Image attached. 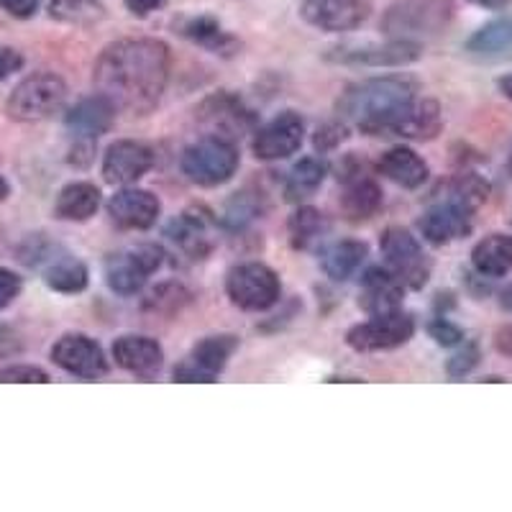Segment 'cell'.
<instances>
[{
	"label": "cell",
	"mask_w": 512,
	"mask_h": 512,
	"mask_svg": "<svg viewBox=\"0 0 512 512\" xmlns=\"http://www.w3.org/2000/svg\"><path fill=\"white\" fill-rule=\"evenodd\" d=\"M95 88L116 111H154L169 82V47L157 39H121L105 47L93 70Z\"/></svg>",
	"instance_id": "6da1fadb"
},
{
	"label": "cell",
	"mask_w": 512,
	"mask_h": 512,
	"mask_svg": "<svg viewBox=\"0 0 512 512\" xmlns=\"http://www.w3.org/2000/svg\"><path fill=\"white\" fill-rule=\"evenodd\" d=\"M415 82L408 77H372L356 82L338 100V116L361 134L395 136L397 123L415 103Z\"/></svg>",
	"instance_id": "7a4b0ae2"
},
{
	"label": "cell",
	"mask_w": 512,
	"mask_h": 512,
	"mask_svg": "<svg viewBox=\"0 0 512 512\" xmlns=\"http://www.w3.org/2000/svg\"><path fill=\"white\" fill-rule=\"evenodd\" d=\"M64 100H67V85L62 77L52 72H36L13 88L6 111L13 121L21 123L47 121L54 113L62 111Z\"/></svg>",
	"instance_id": "3957f363"
},
{
	"label": "cell",
	"mask_w": 512,
	"mask_h": 512,
	"mask_svg": "<svg viewBox=\"0 0 512 512\" xmlns=\"http://www.w3.org/2000/svg\"><path fill=\"white\" fill-rule=\"evenodd\" d=\"M236 169H239V152L223 136H205L187 146L182 154V172L195 185H223L236 175Z\"/></svg>",
	"instance_id": "277c9868"
},
{
	"label": "cell",
	"mask_w": 512,
	"mask_h": 512,
	"mask_svg": "<svg viewBox=\"0 0 512 512\" xmlns=\"http://www.w3.org/2000/svg\"><path fill=\"white\" fill-rule=\"evenodd\" d=\"M226 292L233 305L249 313H262L280 300V277L262 262H246L228 272Z\"/></svg>",
	"instance_id": "5b68a950"
},
{
	"label": "cell",
	"mask_w": 512,
	"mask_h": 512,
	"mask_svg": "<svg viewBox=\"0 0 512 512\" xmlns=\"http://www.w3.org/2000/svg\"><path fill=\"white\" fill-rule=\"evenodd\" d=\"M382 254L387 269L395 274L397 280L410 290H420L431 277V262L423 254V246L418 244L413 233L405 228H387L382 236Z\"/></svg>",
	"instance_id": "8992f818"
},
{
	"label": "cell",
	"mask_w": 512,
	"mask_h": 512,
	"mask_svg": "<svg viewBox=\"0 0 512 512\" xmlns=\"http://www.w3.org/2000/svg\"><path fill=\"white\" fill-rule=\"evenodd\" d=\"M164 254L159 246L154 244H139L131 246L126 251H118L105 264V280L108 287L118 295H136L146 280L162 267Z\"/></svg>",
	"instance_id": "52a82bcc"
},
{
	"label": "cell",
	"mask_w": 512,
	"mask_h": 512,
	"mask_svg": "<svg viewBox=\"0 0 512 512\" xmlns=\"http://www.w3.org/2000/svg\"><path fill=\"white\" fill-rule=\"evenodd\" d=\"M415 333L413 315L402 313V310H392L384 315H372V320L359 323L346 333V344L354 351H390L397 346L408 344Z\"/></svg>",
	"instance_id": "ba28073f"
},
{
	"label": "cell",
	"mask_w": 512,
	"mask_h": 512,
	"mask_svg": "<svg viewBox=\"0 0 512 512\" xmlns=\"http://www.w3.org/2000/svg\"><path fill=\"white\" fill-rule=\"evenodd\" d=\"M474 210L477 208L472 203L448 195L443 203L425 210V216L420 218V233L433 246H446L456 239H464L474 228Z\"/></svg>",
	"instance_id": "9c48e42d"
},
{
	"label": "cell",
	"mask_w": 512,
	"mask_h": 512,
	"mask_svg": "<svg viewBox=\"0 0 512 512\" xmlns=\"http://www.w3.org/2000/svg\"><path fill=\"white\" fill-rule=\"evenodd\" d=\"M52 361L80 379H98L108 372L103 349L82 333H67L52 346Z\"/></svg>",
	"instance_id": "30bf717a"
},
{
	"label": "cell",
	"mask_w": 512,
	"mask_h": 512,
	"mask_svg": "<svg viewBox=\"0 0 512 512\" xmlns=\"http://www.w3.org/2000/svg\"><path fill=\"white\" fill-rule=\"evenodd\" d=\"M233 351H236V338L233 336L203 338L192 349L190 359L182 361L175 369V382H216L218 374L226 369Z\"/></svg>",
	"instance_id": "8fae6325"
},
{
	"label": "cell",
	"mask_w": 512,
	"mask_h": 512,
	"mask_svg": "<svg viewBox=\"0 0 512 512\" xmlns=\"http://www.w3.org/2000/svg\"><path fill=\"white\" fill-rule=\"evenodd\" d=\"M305 139V123L297 113L285 111L262 126L254 136V154L264 162H277L295 154Z\"/></svg>",
	"instance_id": "7c38bea8"
},
{
	"label": "cell",
	"mask_w": 512,
	"mask_h": 512,
	"mask_svg": "<svg viewBox=\"0 0 512 512\" xmlns=\"http://www.w3.org/2000/svg\"><path fill=\"white\" fill-rule=\"evenodd\" d=\"M372 0H305L303 18L320 31H351L367 21Z\"/></svg>",
	"instance_id": "4fadbf2b"
},
{
	"label": "cell",
	"mask_w": 512,
	"mask_h": 512,
	"mask_svg": "<svg viewBox=\"0 0 512 512\" xmlns=\"http://www.w3.org/2000/svg\"><path fill=\"white\" fill-rule=\"evenodd\" d=\"M423 49L410 39H395L387 44H364V47H338L328 59L341 64H364V67H402L420 59Z\"/></svg>",
	"instance_id": "5bb4252c"
},
{
	"label": "cell",
	"mask_w": 512,
	"mask_h": 512,
	"mask_svg": "<svg viewBox=\"0 0 512 512\" xmlns=\"http://www.w3.org/2000/svg\"><path fill=\"white\" fill-rule=\"evenodd\" d=\"M154 167V152L141 141H116L103 157V177L111 185H134Z\"/></svg>",
	"instance_id": "9a60e30c"
},
{
	"label": "cell",
	"mask_w": 512,
	"mask_h": 512,
	"mask_svg": "<svg viewBox=\"0 0 512 512\" xmlns=\"http://www.w3.org/2000/svg\"><path fill=\"white\" fill-rule=\"evenodd\" d=\"M108 213L121 228L144 231V228H152L157 223L162 203L149 190H131L128 187V190L113 195L111 203H108Z\"/></svg>",
	"instance_id": "2e32d148"
},
{
	"label": "cell",
	"mask_w": 512,
	"mask_h": 512,
	"mask_svg": "<svg viewBox=\"0 0 512 512\" xmlns=\"http://www.w3.org/2000/svg\"><path fill=\"white\" fill-rule=\"evenodd\" d=\"M402 295H405V285L387 267H372L361 277L359 305L369 315H384L392 313V310H400Z\"/></svg>",
	"instance_id": "e0dca14e"
},
{
	"label": "cell",
	"mask_w": 512,
	"mask_h": 512,
	"mask_svg": "<svg viewBox=\"0 0 512 512\" xmlns=\"http://www.w3.org/2000/svg\"><path fill=\"white\" fill-rule=\"evenodd\" d=\"M113 118H116V105L105 95H90V98H82L80 103L67 113L64 123L70 128L72 134L80 141H95L98 136L108 134L113 126Z\"/></svg>",
	"instance_id": "ac0fdd59"
},
{
	"label": "cell",
	"mask_w": 512,
	"mask_h": 512,
	"mask_svg": "<svg viewBox=\"0 0 512 512\" xmlns=\"http://www.w3.org/2000/svg\"><path fill=\"white\" fill-rule=\"evenodd\" d=\"M113 359L121 369L136 377H154L162 367V346L154 338L123 336L113 344Z\"/></svg>",
	"instance_id": "d6986e66"
},
{
	"label": "cell",
	"mask_w": 512,
	"mask_h": 512,
	"mask_svg": "<svg viewBox=\"0 0 512 512\" xmlns=\"http://www.w3.org/2000/svg\"><path fill=\"white\" fill-rule=\"evenodd\" d=\"M379 172H382L387 180L397 182V185L408 187V190H415V187L423 185L428 180V164L408 149V146H395L390 152L379 159Z\"/></svg>",
	"instance_id": "ffe728a7"
},
{
	"label": "cell",
	"mask_w": 512,
	"mask_h": 512,
	"mask_svg": "<svg viewBox=\"0 0 512 512\" xmlns=\"http://www.w3.org/2000/svg\"><path fill=\"white\" fill-rule=\"evenodd\" d=\"M341 208H344L349 221H369L382 208V190H379L372 177L354 172V177H346V192L341 198Z\"/></svg>",
	"instance_id": "44dd1931"
},
{
	"label": "cell",
	"mask_w": 512,
	"mask_h": 512,
	"mask_svg": "<svg viewBox=\"0 0 512 512\" xmlns=\"http://www.w3.org/2000/svg\"><path fill=\"white\" fill-rule=\"evenodd\" d=\"M472 267L489 280H497V277L512 272V236L492 233L479 241L472 251Z\"/></svg>",
	"instance_id": "7402d4cb"
},
{
	"label": "cell",
	"mask_w": 512,
	"mask_h": 512,
	"mask_svg": "<svg viewBox=\"0 0 512 512\" xmlns=\"http://www.w3.org/2000/svg\"><path fill=\"white\" fill-rule=\"evenodd\" d=\"M41 267H44V282L52 290L64 292V295H75V292H82L88 287V267L80 259H75V256L64 254V251H54Z\"/></svg>",
	"instance_id": "603a6c76"
},
{
	"label": "cell",
	"mask_w": 512,
	"mask_h": 512,
	"mask_svg": "<svg viewBox=\"0 0 512 512\" xmlns=\"http://www.w3.org/2000/svg\"><path fill=\"white\" fill-rule=\"evenodd\" d=\"M443 116L436 100H415L408 108V113L397 123L395 136L415 141H431L441 134Z\"/></svg>",
	"instance_id": "cb8c5ba5"
},
{
	"label": "cell",
	"mask_w": 512,
	"mask_h": 512,
	"mask_svg": "<svg viewBox=\"0 0 512 512\" xmlns=\"http://www.w3.org/2000/svg\"><path fill=\"white\" fill-rule=\"evenodd\" d=\"M466 52L482 59L512 57V16L497 18L492 24L474 31L466 41Z\"/></svg>",
	"instance_id": "d4e9b609"
},
{
	"label": "cell",
	"mask_w": 512,
	"mask_h": 512,
	"mask_svg": "<svg viewBox=\"0 0 512 512\" xmlns=\"http://www.w3.org/2000/svg\"><path fill=\"white\" fill-rule=\"evenodd\" d=\"M57 216L62 221H88L100 208V190L93 182H70L57 195Z\"/></svg>",
	"instance_id": "484cf974"
},
{
	"label": "cell",
	"mask_w": 512,
	"mask_h": 512,
	"mask_svg": "<svg viewBox=\"0 0 512 512\" xmlns=\"http://www.w3.org/2000/svg\"><path fill=\"white\" fill-rule=\"evenodd\" d=\"M369 254V246L364 241H338L331 249L323 251V259H320V267L323 272L331 277L333 282H346L349 277H354L359 272V267L364 264Z\"/></svg>",
	"instance_id": "4316f807"
},
{
	"label": "cell",
	"mask_w": 512,
	"mask_h": 512,
	"mask_svg": "<svg viewBox=\"0 0 512 512\" xmlns=\"http://www.w3.org/2000/svg\"><path fill=\"white\" fill-rule=\"evenodd\" d=\"M328 175V164L318 157H305L292 167V172L287 175L285 182V198L290 203H303L310 195L318 192V187L323 185Z\"/></svg>",
	"instance_id": "83f0119b"
},
{
	"label": "cell",
	"mask_w": 512,
	"mask_h": 512,
	"mask_svg": "<svg viewBox=\"0 0 512 512\" xmlns=\"http://www.w3.org/2000/svg\"><path fill=\"white\" fill-rule=\"evenodd\" d=\"M167 236L172 244L180 246V249L185 251L187 256H192V259H205V256L210 254V246H213L210 244L205 223L200 221L198 216H190V213H185L182 218L169 223Z\"/></svg>",
	"instance_id": "f1b7e54d"
},
{
	"label": "cell",
	"mask_w": 512,
	"mask_h": 512,
	"mask_svg": "<svg viewBox=\"0 0 512 512\" xmlns=\"http://www.w3.org/2000/svg\"><path fill=\"white\" fill-rule=\"evenodd\" d=\"M182 34H185L190 41H195V44H200V47L210 49V52H216V54H231L233 49L239 47V41L233 39L228 31H223L216 18H208V16L190 18V21L182 26Z\"/></svg>",
	"instance_id": "f546056e"
},
{
	"label": "cell",
	"mask_w": 512,
	"mask_h": 512,
	"mask_svg": "<svg viewBox=\"0 0 512 512\" xmlns=\"http://www.w3.org/2000/svg\"><path fill=\"white\" fill-rule=\"evenodd\" d=\"M328 231V223L323 218V213L315 208H297L295 216L290 218V244L295 249H310L313 244H318Z\"/></svg>",
	"instance_id": "4dcf8cb0"
},
{
	"label": "cell",
	"mask_w": 512,
	"mask_h": 512,
	"mask_svg": "<svg viewBox=\"0 0 512 512\" xmlns=\"http://www.w3.org/2000/svg\"><path fill=\"white\" fill-rule=\"evenodd\" d=\"M49 13L57 21L75 26H93L105 18V8L98 0H52Z\"/></svg>",
	"instance_id": "1f68e13d"
},
{
	"label": "cell",
	"mask_w": 512,
	"mask_h": 512,
	"mask_svg": "<svg viewBox=\"0 0 512 512\" xmlns=\"http://www.w3.org/2000/svg\"><path fill=\"white\" fill-rule=\"evenodd\" d=\"M203 118L213 123L216 128H239V131L251 121L249 111L241 105V100L231 98V95L210 98L203 105Z\"/></svg>",
	"instance_id": "d6a6232c"
},
{
	"label": "cell",
	"mask_w": 512,
	"mask_h": 512,
	"mask_svg": "<svg viewBox=\"0 0 512 512\" xmlns=\"http://www.w3.org/2000/svg\"><path fill=\"white\" fill-rule=\"evenodd\" d=\"M256 216H259V205H256L254 195H249V192H236L228 200L226 210H223V223L228 228H244Z\"/></svg>",
	"instance_id": "836d02e7"
},
{
	"label": "cell",
	"mask_w": 512,
	"mask_h": 512,
	"mask_svg": "<svg viewBox=\"0 0 512 512\" xmlns=\"http://www.w3.org/2000/svg\"><path fill=\"white\" fill-rule=\"evenodd\" d=\"M0 382L3 384H47L49 374L31 364H13V367L0 369Z\"/></svg>",
	"instance_id": "e575fe53"
},
{
	"label": "cell",
	"mask_w": 512,
	"mask_h": 512,
	"mask_svg": "<svg viewBox=\"0 0 512 512\" xmlns=\"http://www.w3.org/2000/svg\"><path fill=\"white\" fill-rule=\"evenodd\" d=\"M479 364V346L466 344L464 349L456 351L446 364V372L451 379H464L466 374H472V369Z\"/></svg>",
	"instance_id": "d590c367"
},
{
	"label": "cell",
	"mask_w": 512,
	"mask_h": 512,
	"mask_svg": "<svg viewBox=\"0 0 512 512\" xmlns=\"http://www.w3.org/2000/svg\"><path fill=\"white\" fill-rule=\"evenodd\" d=\"M428 333L436 338V344L441 346H459L464 341V331L459 326H454L448 318H436L428 326Z\"/></svg>",
	"instance_id": "8d00e7d4"
},
{
	"label": "cell",
	"mask_w": 512,
	"mask_h": 512,
	"mask_svg": "<svg viewBox=\"0 0 512 512\" xmlns=\"http://www.w3.org/2000/svg\"><path fill=\"white\" fill-rule=\"evenodd\" d=\"M21 292V277L11 269H0V310H6Z\"/></svg>",
	"instance_id": "74e56055"
},
{
	"label": "cell",
	"mask_w": 512,
	"mask_h": 512,
	"mask_svg": "<svg viewBox=\"0 0 512 512\" xmlns=\"http://www.w3.org/2000/svg\"><path fill=\"white\" fill-rule=\"evenodd\" d=\"M41 0H0V11L13 18H31L39 11Z\"/></svg>",
	"instance_id": "f35d334b"
},
{
	"label": "cell",
	"mask_w": 512,
	"mask_h": 512,
	"mask_svg": "<svg viewBox=\"0 0 512 512\" xmlns=\"http://www.w3.org/2000/svg\"><path fill=\"white\" fill-rule=\"evenodd\" d=\"M24 67V57L16 52V49H8V47H0V82L6 80L8 75L18 72Z\"/></svg>",
	"instance_id": "ab89813d"
},
{
	"label": "cell",
	"mask_w": 512,
	"mask_h": 512,
	"mask_svg": "<svg viewBox=\"0 0 512 512\" xmlns=\"http://www.w3.org/2000/svg\"><path fill=\"white\" fill-rule=\"evenodd\" d=\"M344 139H346L344 126H326V128H320L318 136H315V146H318V149H333L338 141H344Z\"/></svg>",
	"instance_id": "60d3db41"
},
{
	"label": "cell",
	"mask_w": 512,
	"mask_h": 512,
	"mask_svg": "<svg viewBox=\"0 0 512 512\" xmlns=\"http://www.w3.org/2000/svg\"><path fill=\"white\" fill-rule=\"evenodd\" d=\"M164 6V0H126V8L134 16H149L152 11Z\"/></svg>",
	"instance_id": "b9f144b4"
},
{
	"label": "cell",
	"mask_w": 512,
	"mask_h": 512,
	"mask_svg": "<svg viewBox=\"0 0 512 512\" xmlns=\"http://www.w3.org/2000/svg\"><path fill=\"white\" fill-rule=\"evenodd\" d=\"M495 346H497V351H500V354L510 356V359H512V326H505V328H500V331H497Z\"/></svg>",
	"instance_id": "7bdbcfd3"
},
{
	"label": "cell",
	"mask_w": 512,
	"mask_h": 512,
	"mask_svg": "<svg viewBox=\"0 0 512 512\" xmlns=\"http://www.w3.org/2000/svg\"><path fill=\"white\" fill-rule=\"evenodd\" d=\"M472 3H477V6L482 8H489V11H500V8H505L510 0H472Z\"/></svg>",
	"instance_id": "ee69618b"
},
{
	"label": "cell",
	"mask_w": 512,
	"mask_h": 512,
	"mask_svg": "<svg viewBox=\"0 0 512 512\" xmlns=\"http://www.w3.org/2000/svg\"><path fill=\"white\" fill-rule=\"evenodd\" d=\"M497 85H500V93L505 95L507 100H512V75L500 77V82H497Z\"/></svg>",
	"instance_id": "f6af8a7d"
},
{
	"label": "cell",
	"mask_w": 512,
	"mask_h": 512,
	"mask_svg": "<svg viewBox=\"0 0 512 512\" xmlns=\"http://www.w3.org/2000/svg\"><path fill=\"white\" fill-rule=\"evenodd\" d=\"M500 303H502V308L507 310V313H512V285L507 287V290H502V295H500Z\"/></svg>",
	"instance_id": "bcb514c9"
},
{
	"label": "cell",
	"mask_w": 512,
	"mask_h": 512,
	"mask_svg": "<svg viewBox=\"0 0 512 512\" xmlns=\"http://www.w3.org/2000/svg\"><path fill=\"white\" fill-rule=\"evenodd\" d=\"M8 192H11V187H8L6 177L0 175V200H6V198H8Z\"/></svg>",
	"instance_id": "7dc6e473"
},
{
	"label": "cell",
	"mask_w": 512,
	"mask_h": 512,
	"mask_svg": "<svg viewBox=\"0 0 512 512\" xmlns=\"http://www.w3.org/2000/svg\"><path fill=\"white\" fill-rule=\"evenodd\" d=\"M507 169H510V177H512V157H510V162H507Z\"/></svg>",
	"instance_id": "c3c4849f"
}]
</instances>
